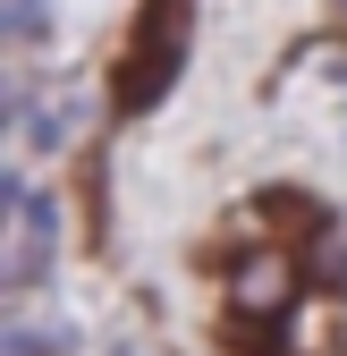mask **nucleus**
Wrapping results in <instances>:
<instances>
[{
	"label": "nucleus",
	"mask_w": 347,
	"mask_h": 356,
	"mask_svg": "<svg viewBox=\"0 0 347 356\" xmlns=\"http://www.w3.org/2000/svg\"><path fill=\"white\" fill-rule=\"evenodd\" d=\"M51 246H60V204L51 195H17V254H9V289H34L51 272Z\"/></svg>",
	"instance_id": "nucleus-1"
},
{
	"label": "nucleus",
	"mask_w": 347,
	"mask_h": 356,
	"mask_svg": "<svg viewBox=\"0 0 347 356\" xmlns=\"http://www.w3.org/2000/svg\"><path fill=\"white\" fill-rule=\"evenodd\" d=\"M229 305L237 314H288L296 305V263L288 254H246L229 272Z\"/></svg>",
	"instance_id": "nucleus-2"
},
{
	"label": "nucleus",
	"mask_w": 347,
	"mask_h": 356,
	"mask_svg": "<svg viewBox=\"0 0 347 356\" xmlns=\"http://www.w3.org/2000/svg\"><path fill=\"white\" fill-rule=\"evenodd\" d=\"M9 356H76V331H42V323H17V331H9Z\"/></svg>",
	"instance_id": "nucleus-3"
},
{
	"label": "nucleus",
	"mask_w": 347,
	"mask_h": 356,
	"mask_svg": "<svg viewBox=\"0 0 347 356\" xmlns=\"http://www.w3.org/2000/svg\"><path fill=\"white\" fill-rule=\"evenodd\" d=\"M68 136H76V111H42V119L26 127V145H34V153H51V145H68Z\"/></svg>",
	"instance_id": "nucleus-4"
}]
</instances>
